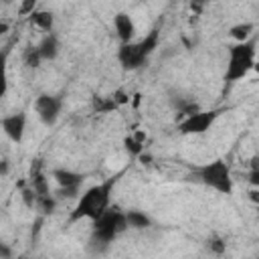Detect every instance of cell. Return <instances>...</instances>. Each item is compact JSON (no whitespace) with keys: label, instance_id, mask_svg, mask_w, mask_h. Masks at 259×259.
<instances>
[{"label":"cell","instance_id":"obj_17","mask_svg":"<svg viewBox=\"0 0 259 259\" xmlns=\"http://www.w3.org/2000/svg\"><path fill=\"white\" fill-rule=\"evenodd\" d=\"M91 107H93L95 113H111V111H117V109H119V105L113 101L111 95H109V97L95 95V97L91 99Z\"/></svg>","mask_w":259,"mask_h":259},{"label":"cell","instance_id":"obj_16","mask_svg":"<svg viewBox=\"0 0 259 259\" xmlns=\"http://www.w3.org/2000/svg\"><path fill=\"white\" fill-rule=\"evenodd\" d=\"M158 45H160V30L158 28H152L142 40H138V47L144 53V57H150L158 49Z\"/></svg>","mask_w":259,"mask_h":259},{"label":"cell","instance_id":"obj_7","mask_svg":"<svg viewBox=\"0 0 259 259\" xmlns=\"http://www.w3.org/2000/svg\"><path fill=\"white\" fill-rule=\"evenodd\" d=\"M2 132L6 134V138L14 144H20L24 140V132H26V113L24 111H16L10 115H4L2 121Z\"/></svg>","mask_w":259,"mask_h":259},{"label":"cell","instance_id":"obj_34","mask_svg":"<svg viewBox=\"0 0 259 259\" xmlns=\"http://www.w3.org/2000/svg\"><path fill=\"white\" fill-rule=\"evenodd\" d=\"M6 32H8V22L2 20V22H0V34H6Z\"/></svg>","mask_w":259,"mask_h":259},{"label":"cell","instance_id":"obj_8","mask_svg":"<svg viewBox=\"0 0 259 259\" xmlns=\"http://www.w3.org/2000/svg\"><path fill=\"white\" fill-rule=\"evenodd\" d=\"M117 61H119V65L125 71H136V69H140V67L146 65L148 57H144V53L140 51L138 42H125L117 51Z\"/></svg>","mask_w":259,"mask_h":259},{"label":"cell","instance_id":"obj_36","mask_svg":"<svg viewBox=\"0 0 259 259\" xmlns=\"http://www.w3.org/2000/svg\"><path fill=\"white\" fill-rule=\"evenodd\" d=\"M4 2H10V0H4Z\"/></svg>","mask_w":259,"mask_h":259},{"label":"cell","instance_id":"obj_22","mask_svg":"<svg viewBox=\"0 0 259 259\" xmlns=\"http://www.w3.org/2000/svg\"><path fill=\"white\" fill-rule=\"evenodd\" d=\"M206 249H208L212 255H223V253L227 251V243H225V239H221V237H210V239L206 241Z\"/></svg>","mask_w":259,"mask_h":259},{"label":"cell","instance_id":"obj_33","mask_svg":"<svg viewBox=\"0 0 259 259\" xmlns=\"http://www.w3.org/2000/svg\"><path fill=\"white\" fill-rule=\"evenodd\" d=\"M140 97H142L140 93H134V95H132V105H134V107H138V105H140Z\"/></svg>","mask_w":259,"mask_h":259},{"label":"cell","instance_id":"obj_23","mask_svg":"<svg viewBox=\"0 0 259 259\" xmlns=\"http://www.w3.org/2000/svg\"><path fill=\"white\" fill-rule=\"evenodd\" d=\"M79 190H81V186H59V190L55 194H57V198H77V196H81Z\"/></svg>","mask_w":259,"mask_h":259},{"label":"cell","instance_id":"obj_30","mask_svg":"<svg viewBox=\"0 0 259 259\" xmlns=\"http://www.w3.org/2000/svg\"><path fill=\"white\" fill-rule=\"evenodd\" d=\"M202 4H204V2H200V0H192V2H190V10H192L194 14H200V12H202Z\"/></svg>","mask_w":259,"mask_h":259},{"label":"cell","instance_id":"obj_6","mask_svg":"<svg viewBox=\"0 0 259 259\" xmlns=\"http://www.w3.org/2000/svg\"><path fill=\"white\" fill-rule=\"evenodd\" d=\"M61 105L63 101L57 97V95H49V93H42L34 99V111L40 119L42 125H55L59 115H61Z\"/></svg>","mask_w":259,"mask_h":259},{"label":"cell","instance_id":"obj_13","mask_svg":"<svg viewBox=\"0 0 259 259\" xmlns=\"http://www.w3.org/2000/svg\"><path fill=\"white\" fill-rule=\"evenodd\" d=\"M28 18H30V24L36 26L38 30H42V32H53L55 14H53L51 10H34Z\"/></svg>","mask_w":259,"mask_h":259},{"label":"cell","instance_id":"obj_19","mask_svg":"<svg viewBox=\"0 0 259 259\" xmlns=\"http://www.w3.org/2000/svg\"><path fill=\"white\" fill-rule=\"evenodd\" d=\"M42 61H45V59H42L38 47H28V51L24 53V65H26L28 69H38Z\"/></svg>","mask_w":259,"mask_h":259},{"label":"cell","instance_id":"obj_10","mask_svg":"<svg viewBox=\"0 0 259 259\" xmlns=\"http://www.w3.org/2000/svg\"><path fill=\"white\" fill-rule=\"evenodd\" d=\"M28 182H30V186L38 192V196H42V194H51V190H49V178H47V174L42 172V160H40V158L32 160Z\"/></svg>","mask_w":259,"mask_h":259},{"label":"cell","instance_id":"obj_21","mask_svg":"<svg viewBox=\"0 0 259 259\" xmlns=\"http://www.w3.org/2000/svg\"><path fill=\"white\" fill-rule=\"evenodd\" d=\"M123 148H125V152H127L130 156H140V154H144V144L138 142L132 134L123 138Z\"/></svg>","mask_w":259,"mask_h":259},{"label":"cell","instance_id":"obj_27","mask_svg":"<svg viewBox=\"0 0 259 259\" xmlns=\"http://www.w3.org/2000/svg\"><path fill=\"white\" fill-rule=\"evenodd\" d=\"M247 180H249L251 186H257V188H259V170H251Z\"/></svg>","mask_w":259,"mask_h":259},{"label":"cell","instance_id":"obj_32","mask_svg":"<svg viewBox=\"0 0 259 259\" xmlns=\"http://www.w3.org/2000/svg\"><path fill=\"white\" fill-rule=\"evenodd\" d=\"M251 170H259V156L251 158Z\"/></svg>","mask_w":259,"mask_h":259},{"label":"cell","instance_id":"obj_5","mask_svg":"<svg viewBox=\"0 0 259 259\" xmlns=\"http://www.w3.org/2000/svg\"><path fill=\"white\" fill-rule=\"evenodd\" d=\"M217 117H219V111H214V109H198V111H194V113H190L178 121V132L182 136L204 134L214 123Z\"/></svg>","mask_w":259,"mask_h":259},{"label":"cell","instance_id":"obj_20","mask_svg":"<svg viewBox=\"0 0 259 259\" xmlns=\"http://www.w3.org/2000/svg\"><path fill=\"white\" fill-rule=\"evenodd\" d=\"M20 198H22V204L26 206V208H36V200H38V192L30 186V182L24 186V188H20Z\"/></svg>","mask_w":259,"mask_h":259},{"label":"cell","instance_id":"obj_18","mask_svg":"<svg viewBox=\"0 0 259 259\" xmlns=\"http://www.w3.org/2000/svg\"><path fill=\"white\" fill-rule=\"evenodd\" d=\"M57 196L55 194H42V196H38V200H36V208H38V212L42 214V217H47V214H53L55 210H57Z\"/></svg>","mask_w":259,"mask_h":259},{"label":"cell","instance_id":"obj_14","mask_svg":"<svg viewBox=\"0 0 259 259\" xmlns=\"http://www.w3.org/2000/svg\"><path fill=\"white\" fill-rule=\"evenodd\" d=\"M253 32H255V24L253 22H239V24H233L229 28V36L235 42H245V40L253 38Z\"/></svg>","mask_w":259,"mask_h":259},{"label":"cell","instance_id":"obj_15","mask_svg":"<svg viewBox=\"0 0 259 259\" xmlns=\"http://www.w3.org/2000/svg\"><path fill=\"white\" fill-rule=\"evenodd\" d=\"M125 217H127V225H130V229L142 231V229H148V227H152V219H150L146 212L138 210V208L125 210Z\"/></svg>","mask_w":259,"mask_h":259},{"label":"cell","instance_id":"obj_9","mask_svg":"<svg viewBox=\"0 0 259 259\" xmlns=\"http://www.w3.org/2000/svg\"><path fill=\"white\" fill-rule=\"evenodd\" d=\"M113 30H115V34H117L121 45L132 42V38L136 34V22L127 12H117L113 16Z\"/></svg>","mask_w":259,"mask_h":259},{"label":"cell","instance_id":"obj_4","mask_svg":"<svg viewBox=\"0 0 259 259\" xmlns=\"http://www.w3.org/2000/svg\"><path fill=\"white\" fill-rule=\"evenodd\" d=\"M198 178L204 186L217 190L219 194H231L233 192V174H231V168L225 160H212L208 164H204L200 170H198Z\"/></svg>","mask_w":259,"mask_h":259},{"label":"cell","instance_id":"obj_12","mask_svg":"<svg viewBox=\"0 0 259 259\" xmlns=\"http://www.w3.org/2000/svg\"><path fill=\"white\" fill-rule=\"evenodd\" d=\"M36 47H38L45 61H55L59 57V51H61V42H59L57 34H53V32H47Z\"/></svg>","mask_w":259,"mask_h":259},{"label":"cell","instance_id":"obj_29","mask_svg":"<svg viewBox=\"0 0 259 259\" xmlns=\"http://www.w3.org/2000/svg\"><path fill=\"white\" fill-rule=\"evenodd\" d=\"M12 257V251L8 249L6 243H0V259H10Z\"/></svg>","mask_w":259,"mask_h":259},{"label":"cell","instance_id":"obj_31","mask_svg":"<svg viewBox=\"0 0 259 259\" xmlns=\"http://www.w3.org/2000/svg\"><path fill=\"white\" fill-rule=\"evenodd\" d=\"M0 174H2V176H6V174H8V160H6V158L0 162Z\"/></svg>","mask_w":259,"mask_h":259},{"label":"cell","instance_id":"obj_26","mask_svg":"<svg viewBox=\"0 0 259 259\" xmlns=\"http://www.w3.org/2000/svg\"><path fill=\"white\" fill-rule=\"evenodd\" d=\"M247 198H249L253 204L259 206V188H257V186H251V190L247 192Z\"/></svg>","mask_w":259,"mask_h":259},{"label":"cell","instance_id":"obj_24","mask_svg":"<svg viewBox=\"0 0 259 259\" xmlns=\"http://www.w3.org/2000/svg\"><path fill=\"white\" fill-rule=\"evenodd\" d=\"M36 2H38V0H22V2H20V6H18V10H16V12H18V16H20V18L30 16V14L36 10Z\"/></svg>","mask_w":259,"mask_h":259},{"label":"cell","instance_id":"obj_11","mask_svg":"<svg viewBox=\"0 0 259 259\" xmlns=\"http://www.w3.org/2000/svg\"><path fill=\"white\" fill-rule=\"evenodd\" d=\"M51 178L59 186H81L85 176L75 170H69V168H55V170H51Z\"/></svg>","mask_w":259,"mask_h":259},{"label":"cell","instance_id":"obj_25","mask_svg":"<svg viewBox=\"0 0 259 259\" xmlns=\"http://www.w3.org/2000/svg\"><path fill=\"white\" fill-rule=\"evenodd\" d=\"M111 97H113V101L119 105V107H123V105H130V101H132V95L125 91V89H115L113 93H111Z\"/></svg>","mask_w":259,"mask_h":259},{"label":"cell","instance_id":"obj_2","mask_svg":"<svg viewBox=\"0 0 259 259\" xmlns=\"http://www.w3.org/2000/svg\"><path fill=\"white\" fill-rule=\"evenodd\" d=\"M229 59H227V69H225V81L227 83H237L245 79L253 67H255V53H257V40L249 38L245 42H235L227 47Z\"/></svg>","mask_w":259,"mask_h":259},{"label":"cell","instance_id":"obj_35","mask_svg":"<svg viewBox=\"0 0 259 259\" xmlns=\"http://www.w3.org/2000/svg\"><path fill=\"white\" fill-rule=\"evenodd\" d=\"M253 71H255V73H259V61H255V67H253Z\"/></svg>","mask_w":259,"mask_h":259},{"label":"cell","instance_id":"obj_28","mask_svg":"<svg viewBox=\"0 0 259 259\" xmlns=\"http://www.w3.org/2000/svg\"><path fill=\"white\" fill-rule=\"evenodd\" d=\"M132 136H134L138 142H142V144H146V140H148V134H146L144 130H134V132H132Z\"/></svg>","mask_w":259,"mask_h":259},{"label":"cell","instance_id":"obj_1","mask_svg":"<svg viewBox=\"0 0 259 259\" xmlns=\"http://www.w3.org/2000/svg\"><path fill=\"white\" fill-rule=\"evenodd\" d=\"M117 178H107L103 182H97L93 186H89L77 200V206L71 212V221H81V219H89L95 221L97 217H101L111 202V194L115 188Z\"/></svg>","mask_w":259,"mask_h":259},{"label":"cell","instance_id":"obj_3","mask_svg":"<svg viewBox=\"0 0 259 259\" xmlns=\"http://www.w3.org/2000/svg\"><path fill=\"white\" fill-rule=\"evenodd\" d=\"M91 223H93V227H91V237H93L95 243H101V245L113 243L121 233H125V231L130 229L125 212H121L117 206L107 208L101 217H97V219L91 221Z\"/></svg>","mask_w":259,"mask_h":259}]
</instances>
